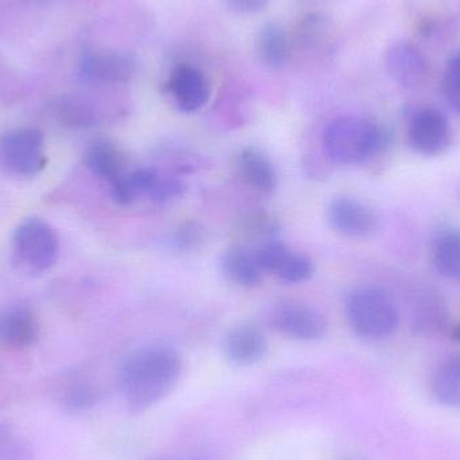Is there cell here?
<instances>
[{
  "label": "cell",
  "mask_w": 460,
  "mask_h": 460,
  "mask_svg": "<svg viewBox=\"0 0 460 460\" xmlns=\"http://www.w3.org/2000/svg\"><path fill=\"white\" fill-rule=\"evenodd\" d=\"M182 361L174 349L147 346L134 351L120 372L121 391L134 410H146L169 394L180 380Z\"/></svg>",
  "instance_id": "cell-1"
},
{
  "label": "cell",
  "mask_w": 460,
  "mask_h": 460,
  "mask_svg": "<svg viewBox=\"0 0 460 460\" xmlns=\"http://www.w3.org/2000/svg\"><path fill=\"white\" fill-rule=\"evenodd\" d=\"M388 135L369 119L345 116L335 119L324 129L323 147L335 164H358L383 151Z\"/></svg>",
  "instance_id": "cell-2"
},
{
  "label": "cell",
  "mask_w": 460,
  "mask_h": 460,
  "mask_svg": "<svg viewBox=\"0 0 460 460\" xmlns=\"http://www.w3.org/2000/svg\"><path fill=\"white\" fill-rule=\"evenodd\" d=\"M346 318L353 332L367 341L391 337L399 327V310L394 300L377 287H357L348 295Z\"/></svg>",
  "instance_id": "cell-3"
},
{
  "label": "cell",
  "mask_w": 460,
  "mask_h": 460,
  "mask_svg": "<svg viewBox=\"0 0 460 460\" xmlns=\"http://www.w3.org/2000/svg\"><path fill=\"white\" fill-rule=\"evenodd\" d=\"M0 164L15 174H37L45 166L42 135L35 129H15L3 135Z\"/></svg>",
  "instance_id": "cell-4"
},
{
  "label": "cell",
  "mask_w": 460,
  "mask_h": 460,
  "mask_svg": "<svg viewBox=\"0 0 460 460\" xmlns=\"http://www.w3.org/2000/svg\"><path fill=\"white\" fill-rule=\"evenodd\" d=\"M13 248L27 267L37 270H48L58 256V238L48 224L30 220L16 229Z\"/></svg>",
  "instance_id": "cell-5"
},
{
  "label": "cell",
  "mask_w": 460,
  "mask_h": 460,
  "mask_svg": "<svg viewBox=\"0 0 460 460\" xmlns=\"http://www.w3.org/2000/svg\"><path fill=\"white\" fill-rule=\"evenodd\" d=\"M408 143L418 154L440 155L451 143V129L447 118L434 108L416 111L408 127Z\"/></svg>",
  "instance_id": "cell-6"
},
{
  "label": "cell",
  "mask_w": 460,
  "mask_h": 460,
  "mask_svg": "<svg viewBox=\"0 0 460 460\" xmlns=\"http://www.w3.org/2000/svg\"><path fill=\"white\" fill-rule=\"evenodd\" d=\"M254 253L264 273H273L286 283H303L313 276V260L291 251L281 241H267L259 245Z\"/></svg>",
  "instance_id": "cell-7"
},
{
  "label": "cell",
  "mask_w": 460,
  "mask_h": 460,
  "mask_svg": "<svg viewBox=\"0 0 460 460\" xmlns=\"http://www.w3.org/2000/svg\"><path fill=\"white\" fill-rule=\"evenodd\" d=\"M330 226L341 234L353 238H367L380 229L377 213L359 199L337 197L327 209Z\"/></svg>",
  "instance_id": "cell-8"
},
{
  "label": "cell",
  "mask_w": 460,
  "mask_h": 460,
  "mask_svg": "<svg viewBox=\"0 0 460 460\" xmlns=\"http://www.w3.org/2000/svg\"><path fill=\"white\" fill-rule=\"evenodd\" d=\"M273 323L279 332L296 341L321 340L327 332V321L310 305L289 303L281 305L273 316Z\"/></svg>",
  "instance_id": "cell-9"
},
{
  "label": "cell",
  "mask_w": 460,
  "mask_h": 460,
  "mask_svg": "<svg viewBox=\"0 0 460 460\" xmlns=\"http://www.w3.org/2000/svg\"><path fill=\"white\" fill-rule=\"evenodd\" d=\"M167 88L178 110L185 113L201 110L210 97L207 75L201 70L189 65L175 69Z\"/></svg>",
  "instance_id": "cell-10"
},
{
  "label": "cell",
  "mask_w": 460,
  "mask_h": 460,
  "mask_svg": "<svg viewBox=\"0 0 460 460\" xmlns=\"http://www.w3.org/2000/svg\"><path fill=\"white\" fill-rule=\"evenodd\" d=\"M385 65L391 77L408 89L423 85L429 75L427 59L412 43L399 42L392 46L386 53Z\"/></svg>",
  "instance_id": "cell-11"
},
{
  "label": "cell",
  "mask_w": 460,
  "mask_h": 460,
  "mask_svg": "<svg viewBox=\"0 0 460 460\" xmlns=\"http://www.w3.org/2000/svg\"><path fill=\"white\" fill-rule=\"evenodd\" d=\"M268 343L265 335L253 324L233 327L224 340V353L232 364L249 367L264 358Z\"/></svg>",
  "instance_id": "cell-12"
},
{
  "label": "cell",
  "mask_w": 460,
  "mask_h": 460,
  "mask_svg": "<svg viewBox=\"0 0 460 460\" xmlns=\"http://www.w3.org/2000/svg\"><path fill=\"white\" fill-rule=\"evenodd\" d=\"M81 75L96 83H126L135 73V62L131 57L116 51L91 53L84 57L80 64Z\"/></svg>",
  "instance_id": "cell-13"
},
{
  "label": "cell",
  "mask_w": 460,
  "mask_h": 460,
  "mask_svg": "<svg viewBox=\"0 0 460 460\" xmlns=\"http://www.w3.org/2000/svg\"><path fill=\"white\" fill-rule=\"evenodd\" d=\"M38 335L35 316L23 305H10L0 310V343L10 348L31 345Z\"/></svg>",
  "instance_id": "cell-14"
},
{
  "label": "cell",
  "mask_w": 460,
  "mask_h": 460,
  "mask_svg": "<svg viewBox=\"0 0 460 460\" xmlns=\"http://www.w3.org/2000/svg\"><path fill=\"white\" fill-rule=\"evenodd\" d=\"M235 169L241 180L260 193H272L278 178L275 167L267 155L257 148H243L235 156Z\"/></svg>",
  "instance_id": "cell-15"
},
{
  "label": "cell",
  "mask_w": 460,
  "mask_h": 460,
  "mask_svg": "<svg viewBox=\"0 0 460 460\" xmlns=\"http://www.w3.org/2000/svg\"><path fill=\"white\" fill-rule=\"evenodd\" d=\"M221 272L230 283L240 287L259 286L264 270L257 261L256 253L245 246H232L220 260Z\"/></svg>",
  "instance_id": "cell-16"
},
{
  "label": "cell",
  "mask_w": 460,
  "mask_h": 460,
  "mask_svg": "<svg viewBox=\"0 0 460 460\" xmlns=\"http://www.w3.org/2000/svg\"><path fill=\"white\" fill-rule=\"evenodd\" d=\"M447 314L442 299L432 291L419 292L413 300V329L424 335L437 334L445 327Z\"/></svg>",
  "instance_id": "cell-17"
},
{
  "label": "cell",
  "mask_w": 460,
  "mask_h": 460,
  "mask_svg": "<svg viewBox=\"0 0 460 460\" xmlns=\"http://www.w3.org/2000/svg\"><path fill=\"white\" fill-rule=\"evenodd\" d=\"M256 53L265 66L278 69L289 57V42L286 31L279 23H265L256 35Z\"/></svg>",
  "instance_id": "cell-18"
},
{
  "label": "cell",
  "mask_w": 460,
  "mask_h": 460,
  "mask_svg": "<svg viewBox=\"0 0 460 460\" xmlns=\"http://www.w3.org/2000/svg\"><path fill=\"white\" fill-rule=\"evenodd\" d=\"M85 162L94 174L110 183L127 172L123 153L110 142L94 143L86 153Z\"/></svg>",
  "instance_id": "cell-19"
},
{
  "label": "cell",
  "mask_w": 460,
  "mask_h": 460,
  "mask_svg": "<svg viewBox=\"0 0 460 460\" xmlns=\"http://www.w3.org/2000/svg\"><path fill=\"white\" fill-rule=\"evenodd\" d=\"M432 261L440 275L460 281V229L443 232L435 240Z\"/></svg>",
  "instance_id": "cell-20"
},
{
  "label": "cell",
  "mask_w": 460,
  "mask_h": 460,
  "mask_svg": "<svg viewBox=\"0 0 460 460\" xmlns=\"http://www.w3.org/2000/svg\"><path fill=\"white\" fill-rule=\"evenodd\" d=\"M432 389L442 404L460 408V354L440 365L435 373Z\"/></svg>",
  "instance_id": "cell-21"
},
{
  "label": "cell",
  "mask_w": 460,
  "mask_h": 460,
  "mask_svg": "<svg viewBox=\"0 0 460 460\" xmlns=\"http://www.w3.org/2000/svg\"><path fill=\"white\" fill-rule=\"evenodd\" d=\"M59 119L65 126L85 127L93 126L96 121V113L92 110L91 105L86 104L83 100H69L65 102L58 110Z\"/></svg>",
  "instance_id": "cell-22"
},
{
  "label": "cell",
  "mask_w": 460,
  "mask_h": 460,
  "mask_svg": "<svg viewBox=\"0 0 460 460\" xmlns=\"http://www.w3.org/2000/svg\"><path fill=\"white\" fill-rule=\"evenodd\" d=\"M183 193H185V185L178 178L172 177V175L162 174V172L155 170V175H154L147 194L154 202L164 204V202L178 199Z\"/></svg>",
  "instance_id": "cell-23"
},
{
  "label": "cell",
  "mask_w": 460,
  "mask_h": 460,
  "mask_svg": "<svg viewBox=\"0 0 460 460\" xmlns=\"http://www.w3.org/2000/svg\"><path fill=\"white\" fill-rule=\"evenodd\" d=\"M443 93L448 107L460 115V50L454 53L446 65Z\"/></svg>",
  "instance_id": "cell-24"
},
{
  "label": "cell",
  "mask_w": 460,
  "mask_h": 460,
  "mask_svg": "<svg viewBox=\"0 0 460 460\" xmlns=\"http://www.w3.org/2000/svg\"><path fill=\"white\" fill-rule=\"evenodd\" d=\"M30 448L8 424H0V460H30Z\"/></svg>",
  "instance_id": "cell-25"
},
{
  "label": "cell",
  "mask_w": 460,
  "mask_h": 460,
  "mask_svg": "<svg viewBox=\"0 0 460 460\" xmlns=\"http://www.w3.org/2000/svg\"><path fill=\"white\" fill-rule=\"evenodd\" d=\"M205 238H207V233L201 224L189 221L174 233L172 243L177 251L193 252L205 243Z\"/></svg>",
  "instance_id": "cell-26"
},
{
  "label": "cell",
  "mask_w": 460,
  "mask_h": 460,
  "mask_svg": "<svg viewBox=\"0 0 460 460\" xmlns=\"http://www.w3.org/2000/svg\"><path fill=\"white\" fill-rule=\"evenodd\" d=\"M243 232L252 237L260 238V245L267 241L276 240L279 226L267 213H252L243 226Z\"/></svg>",
  "instance_id": "cell-27"
},
{
  "label": "cell",
  "mask_w": 460,
  "mask_h": 460,
  "mask_svg": "<svg viewBox=\"0 0 460 460\" xmlns=\"http://www.w3.org/2000/svg\"><path fill=\"white\" fill-rule=\"evenodd\" d=\"M230 10L238 13H256L264 10L268 0H226Z\"/></svg>",
  "instance_id": "cell-28"
}]
</instances>
